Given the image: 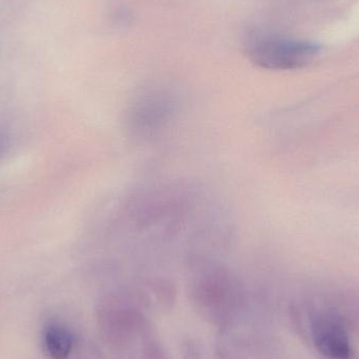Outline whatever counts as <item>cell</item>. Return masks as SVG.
<instances>
[{"instance_id": "6da1fadb", "label": "cell", "mask_w": 359, "mask_h": 359, "mask_svg": "<svg viewBox=\"0 0 359 359\" xmlns=\"http://www.w3.org/2000/svg\"><path fill=\"white\" fill-rule=\"evenodd\" d=\"M291 320L297 334L325 358H353L347 320L337 308L302 302L291 309Z\"/></svg>"}, {"instance_id": "7a4b0ae2", "label": "cell", "mask_w": 359, "mask_h": 359, "mask_svg": "<svg viewBox=\"0 0 359 359\" xmlns=\"http://www.w3.org/2000/svg\"><path fill=\"white\" fill-rule=\"evenodd\" d=\"M320 46L314 42L283 37L259 38L247 46L246 54L253 65L271 71H291L311 65Z\"/></svg>"}, {"instance_id": "3957f363", "label": "cell", "mask_w": 359, "mask_h": 359, "mask_svg": "<svg viewBox=\"0 0 359 359\" xmlns=\"http://www.w3.org/2000/svg\"><path fill=\"white\" fill-rule=\"evenodd\" d=\"M175 109L172 95L161 90H145L130 107L128 121L140 134L153 133L168 121Z\"/></svg>"}, {"instance_id": "277c9868", "label": "cell", "mask_w": 359, "mask_h": 359, "mask_svg": "<svg viewBox=\"0 0 359 359\" xmlns=\"http://www.w3.org/2000/svg\"><path fill=\"white\" fill-rule=\"evenodd\" d=\"M43 341L50 358H69L73 348V337L67 329L57 325L48 327L44 332Z\"/></svg>"}, {"instance_id": "5b68a950", "label": "cell", "mask_w": 359, "mask_h": 359, "mask_svg": "<svg viewBox=\"0 0 359 359\" xmlns=\"http://www.w3.org/2000/svg\"><path fill=\"white\" fill-rule=\"evenodd\" d=\"M8 147V138L6 134L0 132V157L6 153Z\"/></svg>"}, {"instance_id": "8992f818", "label": "cell", "mask_w": 359, "mask_h": 359, "mask_svg": "<svg viewBox=\"0 0 359 359\" xmlns=\"http://www.w3.org/2000/svg\"><path fill=\"white\" fill-rule=\"evenodd\" d=\"M358 320H359V318H358Z\"/></svg>"}]
</instances>
